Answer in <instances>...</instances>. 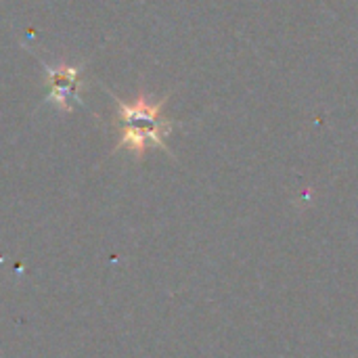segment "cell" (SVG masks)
I'll use <instances>...</instances> for the list:
<instances>
[{
  "label": "cell",
  "mask_w": 358,
  "mask_h": 358,
  "mask_svg": "<svg viewBox=\"0 0 358 358\" xmlns=\"http://www.w3.org/2000/svg\"><path fill=\"white\" fill-rule=\"evenodd\" d=\"M44 71H46L48 84H50V92H48L50 103L59 105L61 109H69L71 103H80V99H78L80 69L78 67L63 65L57 69V67L44 65Z\"/></svg>",
  "instance_id": "cell-2"
},
{
  "label": "cell",
  "mask_w": 358,
  "mask_h": 358,
  "mask_svg": "<svg viewBox=\"0 0 358 358\" xmlns=\"http://www.w3.org/2000/svg\"><path fill=\"white\" fill-rule=\"evenodd\" d=\"M111 94V92H109ZM117 107V126H120V143L113 151L128 149L136 157H143L149 147H159L168 151L166 138L174 130V122L162 115L166 99L153 103L145 94H138L134 101H122L111 94Z\"/></svg>",
  "instance_id": "cell-1"
}]
</instances>
